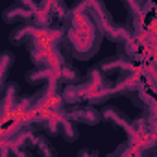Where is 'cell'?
Returning a JSON list of instances; mask_svg holds the SVG:
<instances>
[{"label":"cell","mask_w":157,"mask_h":157,"mask_svg":"<svg viewBox=\"0 0 157 157\" xmlns=\"http://www.w3.org/2000/svg\"><path fill=\"white\" fill-rule=\"evenodd\" d=\"M78 93H80V100L82 102L85 100L87 105L104 104L115 94L113 93V82H109L96 67L89 70L85 82L82 85H78Z\"/></svg>","instance_id":"cell-2"},{"label":"cell","mask_w":157,"mask_h":157,"mask_svg":"<svg viewBox=\"0 0 157 157\" xmlns=\"http://www.w3.org/2000/svg\"><path fill=\"white\" fill-rule=\"evenodd\" d=\"M26 82L30 85H39V83H57L59 82V76H57V70L54 68H41L37 67L35 70H30L26 74Z\"/></svg>","instance_id":"cell-5"},{"label":"cell","mask_w":157,"mask_h":157,"mask_svg":"<svg viewBox=\"0 0 157 157\" xmlns=\"http://www.w3.org/2000/svg\"><path fill=\"white\" fill-rule=\"evenodd\" d=\"M78 157H98V153L91 151V150H82L80 153H78Z\"/></svg>","instance_id":"cell-13"},{"label":"cell","mask_w":157,"mask_h":157,"mask_svg":"<svg viewBox=\"0 0 157 157\" xmlns=\"http://www.w3.org/2000/svg\"><path fill=\"white\" fill-rule=\"evenodd\" d=\"M33 30H35L33 24H21V26H17L15 30H11L10 41H11L13 44H22L24 41H28V39L32 37Z\"/></svg>","instance_id":"cell-8"},{"label":"cell","mask_w":157,"mask_h":157,"mask_svg":"<svg viewBox=\"0 0 157 157\" xmlns=\"http://www.w3.org/2000/svg\"><path fill=\"white\" fill-rule=\"evenodd\" d=\"M100 120H105V122H111L118 128H124V129H131V124H129V118L117 107H111V105H105L102 111H100Z\"/></svg>","instance_id":"cell-6"},{"label":"cell","mask_w":157,"mask_h":157,"mask_svg":"<svg viewBox=\"0 0 157 157\" xmlns=\"http://www.w3.org/2000/svg\"><path fill=\"white\" fill-rule=\"evenodd\" d=\"M96 68L107 78V76H113V74H122V72H126V70H128V65H126L122 59H118V57H107V59L102 61Z\"/></svg>","instance_id":"cell-7"},{"label":"cell","mask_w":157,"mask_h":157,"mask_svg":"<svg viewBox=\"0 0 157 157\" xmlns=\"http://www.w3.org/2000/svg\"><path fill=\"white\" fill-rule=\"evenodd\" d=\"M11 155H13V157H32L22 146H13V148H11Z\"/></svg>","instance_id":"cell-12"},{"label":"cell","mask_w":157,"mask_h":157,"mask_svg":"<svg viewBox=\"0 0 157 157\" xmlns=\"http://www.w3.org/2000/svg\"><path fill=\"white\" fill-rule=\"evenodd\" d=\"M32 142H33V146L37 148L39 157H57V155H56V150L52 148L50 140H48L44 135H33V137H32Z\"/></svg>","instance_id":"cell-9"},{"label":"cell","mask_w":157,"mask_h":157,"mask_svg":"<svg viewBox=\"0 0 157 157\" xmlns=\"http://www.w3.org/2000/svg\"><path fill=\"white\" fill-rule=\"evenodd\" d=\"M59 133H61V137H63L67 142H74V140L78 139V128H76V124H74L72 120H68V118H65V120L61 122Z\"/></svg>","instance_id":"cell-10"},{"label":"cell","mask_w":157,"mask_h":157,"mask_svg":"<svg viewBox=\"0 0 157 157\" xmlns=\"http://www.w3.org/2000/svg\"><path fill=\"white\" fill-rule=\"evenodd\" d=\"M13 54L11 52H0V80H6V72L13 67Z\"/></svg>","instance_id":"cell-11"},{"label":"cell","mask_w":157,"mask_h":157,"mask_svg":"<svg viewBox=\"0 0 157 157\" xmlns=\"http://www.w3.org/2000/svg\"><path fill=\"white\" fill-rule=\"evenodd\" d=\"M35 10H37V4H32V2H17V4H11L10 8L4 10L2 19L8 24H17V22H21V24L26 22L28 24V21L33 19Z\"/></svg>","instance_id":"cell-3"},{"label":"cell","mask_w":157,"mask_h":157,"mask_svg":"<svg viewBox=\"0 0 157 157\" xmlns=\"http://www.w3.org/2000/svg\"><path fill=\"white\" fill-rule=\"evenodd\" d=\"M2 157H6V153H4V155H2Z\"/></svg>","instance_id":"cell-14"},{"label":"cell","mask_w":157,"mask_h":157,"mask_svg":"<svg viewBox=\"0 0 157 157\" xmlns=\"http://www.w3.org/2000/svg\"><path fill=\"white\" fill-rule=\"evenodd\" d=\"M61 30H63L61 43L68 52V56H72L74 59L93 57L104 41L102 26L96 21L91 8L87 6V2H80L67 11Z\"/></svg>","instance_id":"cell-1"},{"label":"cell","mask_w":157,"mask_h":157,"mask_svg":"<svg viewBox=\"0 0 157 157\" xmlns=\"http://www.w3.org/2000/svg\"><path fill=\"white\" fill-rule=\"evenodd\" d=\"M67 118H70L72 122H83L89 126H94L100 122V111L94 105H72L67 109Z\"/></svg>","instance_id":"cell-4"}]
</instances>
